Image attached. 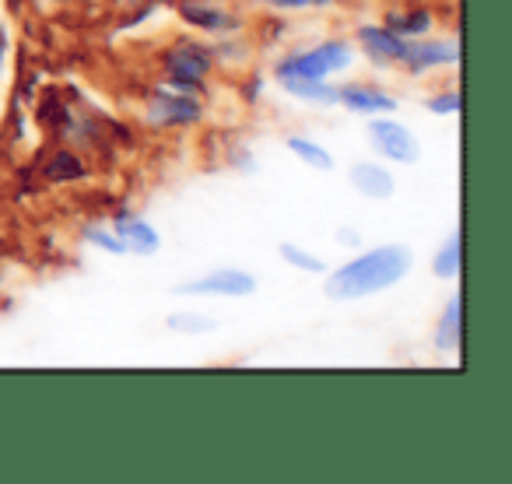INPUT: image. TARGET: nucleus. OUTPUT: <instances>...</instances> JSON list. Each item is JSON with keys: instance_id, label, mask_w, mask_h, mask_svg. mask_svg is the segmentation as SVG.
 Returning a JSON list of instances; mask_svg holds the SVG:
<instances>
[{"instance_id": "f257e3e1", "label": "nucleus", "mask_w": 512, "mask_h": 484, "mask_svg": "<svg viewBox=\"0 0 512 484\" xmlns=\"http://www.w3.org/2000/svg\"><path fill=\"white\" fill-rule=\"evenodd\" d=\"M414 267V253L404 242H386V246H372V250L358 253L355 260L327 271L323 281V292L334 302H358L369 299V295L390 292L393 285L411 274Z\"/></svg>"}, {"instance_id": "f03ea898", "label": "nucleus", "mask_w": 512, "mask_h": 484, "mask_svg": "<svg viewBox=\"0 0 512 484\" xmlns=\"http://www.w3.org/2000/svg\"><path fill=\"white\" fill-rule=\"evenodd\" d=\"M355 64V46L344 39H327V43L313 46V50L292 53L278 64V78H316L330 81L334 74H344Z\"/></svg>"}, {"instance_id": "7ed1b4c3", "label": "nucleus", "mask_w": 512, "mask_h": 484, "mask_svg": "<svg viewBox=\"0 0 512 484\" xmlns=\"http://www.w3.org/2000/svg\"><path fill=\"white\" fill-rule=\"evenodd\" d=\"M256 278L239 267H218V271H207L193 281H183L176 288V295H200V299H249L256 292Z\"/></svg>"}, {"instance_id": "20e7f679", "label": "nucleus", "mask_w": 512, "mask_h": 484, "mask_svg": "<svg viewBox=\"0 0 512 484\" xmlns=\"http://www.w3.org/2000/svg\"><path fill=\"white\" fill-rule=\"evenodd\" d=\"M369 141L379 155L390 158V162H397V165H414L421 158L418 137H414V130L400 120H379V116H372Z\"/></svg>"}, {"instance_id": "39448f33", "label": "nucleus", "mask_w": 512, "mask_h": 484, "mask_svg": "<svg viewBox=\"0 0 512 484\" xmlns=\"http://www.w3.org/2000/svg\"><path fill=\"white\" fill-rule=\"evenodd\" d=\"M211 67H214V60L204 46L183 43L165 57V78H169V85L179 88V92H197L200 81L211 74Z\"/></svg>"}, {"instance_id": "423d86ee", "label": "nucleus", "mask_w": 512, "mask_h": 484, "mask_svg": "<svg viewBox=\"0 0 512 484\" xmlns=\"http://www.w3.org/2000/svg\"><path fill=\"white\" fill-rule=\"evenodd\" d=\"M460 60V46L449 43V39H411L404 50V60L400 64L407 67L411 74H425V71H435V67H449Z\"/></svg>"}, {"instance_id": "0eeeda50", "label": "nucleus", "mask_w": 512, "mask_h": 484, "mask_svg": "<svg viewBox=\"0 0 512 484\" xmlns=\"http://www.w3.org/2000/svg\"><path fill=\"white\" fill-rule=\"evenodd\" d=\"M116 239L123 242V250L134 253V257H155L162 250V235L151 221L137 218V214H116L113 221Z\"/></svg>"}, {"instance_id": "6e6552de", "label": "nucleus", "mask_w": 512, "mask_h": 484, "mask_svg": "<svg viewBox=\"0 0 512 484\" xmlns=\"http://www.w3.org/2000/svg\"><path fill=\"white\" fill-rule=\"evenodd\" d=\"M151 120L162 123V127H190V123L200 120V102L183 95L179 88L176 92L158 88V92L151 95Z\"/></svg>"}, {"instance_id": "1a4fd4ad", "label": "nucleus", "mask_w": 512, "mask_h": 484, "mask_svg": "<svg viewBox=\"0 0 512 484\" xmlns=\"http://www.w3.org/2000/svg\"><path fill=\"white\" fill-rule=\"evenodd\" d=\"M337 106L358 116H390L397 109V99L376 85H341L337 88Z\"/></svg>"}, {"instance_id": "9d476101", "label": "nucleus", "mask_w": 512, "mask_h": 484, "mask_svg": "<svg viewBox=\"0 0 512 484\" xmlns=\"http://www.w3.org/2000/svg\"><path fill=\"white\" fill-rule=\"evenodd\" d=\"M358 43H362L369 60H376L379 67H390V64H397V60H404V50H407V39L397 36L393 29H386V25H362V29H358Z\"/></svg>"}, {"instance_id": "9b49d317", "label": "nucleus", "mask_w": 512, "mask_h": 484, "mask_svg": "<svg viewBox=\"0 0 512 484\" xmlns=\"http://www.w3.org/2000/svg\"><path fill=\"white\" fill-rule=\"evenodd\" d=\"M348 179L362 197L369 200H390L397 193V176L379 162H355L348 169Z\"/></svg>"}, {"instance_id": "f8f14e48", "label": "nucleus", "mask_w": 512, "mask_h": 484, "mask_svg": "<svg viewBox=\"0 0 512 484\" xmlns=\"http://www.w3.org/2000/svg\"><path fill=\"white\" fill-rule=\"evenodd\" d=\"M179 15H183L186 25L200 32H228L239 25L225 8H218L211 0H179Z\"/></svg>"}, {"instance_id": "ddd939ff", "label": "nucleus", "mask_w": 512, "mask_h": 484, "mask_svg": "<svg viewBox=\"0 0 512 484\" xmlns=\"http://www.w3.org/2000/svg\"><path fill=\"white\" fill-rule=\"evenodd\" d=\"M460 344H463V295L456 292L439 316V327H435V348H439L442 355H453V351H460Z\"/></svg>"}, {"instance_id": "4468645a", "label": "nucleus", "mask_w": 512, "mask_h": 484, "mask_svg": "<svg viewBox=\"0 0 512 484\" xmlns=\"http://www.w3.org/2000/svg\"><path fill=\"white\" fill-rule=\"evenodd\" d=\"M292 99L309 102V106H337V88L330 81H316V78H278Z\"/></svg>"}, {"instance_id": "2eb2a0df", "label": "nucleus", "mask_w": 512, "mask_h": 484, "mask_svg": "<svg viewBox=\"0 0 512 484\" xmlns=\"http://www.w3.org/2000/svg\"><path fill=\"white\" fill-rule=\"evenodd\" d=\"M432 271L439 281L460 278V271H463V235H460V228L446 235V242H442L439 253H435V260H432Z\"/></svg>"}, {"instance_id": "dca6fc26", "label": "nucleus", "mask_w": 512, "mask_h": 484, "mask_svg": "<svg viewBox=\"0 0 512 484\" xmlns=\"http://www.w3.org/2000/svg\"><path fill=\"white\" fill-rule=\"evenodd\" d=\"M386 29H393L397 36H404V39L428 36V29H432V11H428V8L393 11V15L386 18Z\"/></svg>"}, {"instance_id": "f3484780", "label": "nucleus", "mask_w": 512, "mask_h": 484, "mask_svg": "<svg viewBox=\"0 0 512 484\" xmlns=\"http://www.w3.org/2000/svg\"><path fill=\"white\" fill-rule=\"evenodd\" d=\"M288 151H292L299 162H306L309 169H316V172H334V155H330L323 144H316V141H309V137H299V134H292L288 137Z\"/></svg>"}, {"instance_id": "a211bd4d", "label": "nucleus", "mask_w": 512, "mask_h": 484, "mask_svg": "<svg viewBox=\"0 0 512 484\" xmlns=\"http://www.w3.org/2000/svg\"><path fill=\"white\" fill-rule=\"evenodd\" d=\"M278 253H281V260H285L288 267H295V271H302V274H327V264H323L316 253H309L306 246H299V242H281Z\"/></svg>"}, {"instance_id": "6ab92c4d", "label": "nucleus", "mask_w": 512, "mask_h": 484, "mask_svg": "<svg viewBox=\"0 0 512 484\" xmlns=\"http://www.w3.org/2000/svg\"><path fill=\"white\" fill-rule=\"evenodd\" d=\"M165 327L176 330V334L200 337V334H214V330H218V320L207 313H172L169 320H165Z\"/></svg>"}, {"instance_id": "aec40b11", "label": "nucleus", "mask_w": 512, "mask_h": 484, "mask_svg": "<svg viewBox=\"0 0 512 484\" xmlns=\"http://www.w3.org/2000/svg\"><path fill=\"white\" fill-rule=\"evenodd\" d=\"M85 242L92 246V250H102V253H109V257H123V242L116 239V232L113 228H106V225H88L85 228Z\"/></svg>"}, {"instance_id": "412c9836", "label": "nucleus", "mask_w": 512, "mask_h": 484, "mask_svg": "<svg viewBox=\"0 0 512 484\" xmlns=\"http://www.w3.org/2000/svg\"><path fill=\"white\" fill-rule=\"evenodd\" d=\"M46 176L50 179H81L85 176V169H81V162L71 155V151H57L53 162L46 165Z\"/></svg>"}, {"instance_id": "4be33fe9", "label": "nucleus", "mask_w": 512, "mask_h": 484, "mask_svg": "<svg viewBox=\"0 0 512 484\" xmlns=\"http://www.w3.org/2000/svg\"><path fill=\"white\" fill-rule=\"evenodd\" d=\"M425 109L435 116H456L463 109V95L460 92H439L432 99H425Z\"/></svg>"}, {"instance_id": "5701e85b", "label": "nucleus", "mask_w": 512, "mask_h": 484, "mask_svg": "<svg viewBox=\"0 0 512 484\" xmlns=\"http://www.w3.org/2000/svg\"><path fill=\"white\" fill-rule=\"evenodd\" d=\"M264 4L278 11H320V8H330L334 0H264Z\"/></svg>"}, {"instance_id": "b1692460", "label": "nucleus", "mask_w": 512, "mask_h": 484, "mask_svg": "<svg viewBox=\"0 0 512 484\" xmlns=\"http://www.w3.org/2000/svg\"><path fill=\"white\" fill-rule=\"evenodd\" d=\"M337 242H341V246H362V235H358L355 228H341V232H337Z\"/></svg>"}, {"instance_id": "393cba45", "label": "nucleus", "mask_w": 512, "mask_h": 484, "mask_svg": "<svg viewBox=\"0 0 512 484\" xmlns=\"http://www.w3.org/2000/svg\"><path fill=\"white\" fill-rule=\"evenodd\" d=\"M53 4H57V0H53Z\"/></svg>"}]
</instances>
